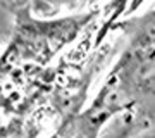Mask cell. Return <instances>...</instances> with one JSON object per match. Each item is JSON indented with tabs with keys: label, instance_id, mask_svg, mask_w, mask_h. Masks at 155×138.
I'll list each match as a JSON object with an SVG mask.
<instances>
[]
</instances>
